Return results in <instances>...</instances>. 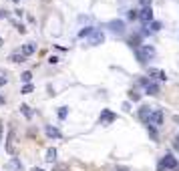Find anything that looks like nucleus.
Wrapping results in <instances>:
<instances>
[{"instance_id": "1", "label": "nucleus", "mask_w": 179, "mask_h": 171, "mask_svg": "<svg viewBox=\"0 0 179 171\" xmlns=\"http://www.w3.org/2000/svg\"><path fill=\"white\" fill-rule=\"evenodd\" d=\"M135 54H137V60H139V63H147L149 59L155 56V49L151 44H139L135 49Z\"/></svg>"}, {"instance_id": "2", "label": "nucleus", "mask_w": 179, "mask_h": 171, "mask_svg": "<svg viewBox=\"0 0 179 171\" xmlns=\"http://www.w3.org/2000/svg\"><path fill=\"white\" fill-rule=\"evenodd\" d=\"M145 123H147V127H153V129L159 127L161 123H163V111H161V109H153Z\"/></svg>"}, {"instance_id": "3", "label": "nucleus", "mask_w": 179, "mask_h": 171, "mask_svg": "<svg viewBox=\"0 0 179 171\" xmlns=\"http://www.w3.org/2000/svg\"><path fill=\"white\" fill-rule=\"evenodd\" d=\"M179 163H177V159H175L171 153H167V155L161 159V163H159V167H157V171H165V169H175Z\"/></svg>"}, {"instance_id": "4", "label": "nucleus", "mask_w": 179, "mask_h": 171, "mask_svg": "<svg viewBox=\"0 0 179 171\" xmlns=\"http://www.w3.org/2000/svg\"><path fill=\"white\" fill-rule=\"evenodd\" d=\"M105 42V34L101 32V30H93L91 34H89V44L91 46H99V44Z\"/></svg>"}, {"instance_id": "5", "label": "nucleus", "mask_w": 179, "mask_h": 171, "mask_svg": "<svg viewBox=\"0 0 179 171\" xmlns=\"http://www.w3.org/2000/svg\"><path fill=\"white\" fill-rule=\"evenodd\" d=\"M139 20L143 22V24H149V22H153V8H151V6H145V8L139 12Z\"/></svg>"}, {"instance_id": "6", "label": "nucleus", "mask_w": 179, "mask_h": 171, "mask_svg": "<svg viewBox=\"0 0 179 171\" xmlns=\"http://www.w3.org/2000/svg\"><path fill=\"white\" fill-rule=\"evenodd\" d=\"M109 28L115 34H123L125 32V22H123V20H111V22H109Z\"/></svg>"}, {"instance_id": "7", "label": "nucleus", "mask_w": 179, "mask_h": 171, "mask_svg": "<svg viewBox=\"0 0 179 171\" xmlns=\"http://www.w3.org/2000/svg\"><path fill=\"white\" fill-rule=\"evenodd\" d=\"M6 151L12 155L14 153V127H10V131H8V139H6Z\"/></svg>"}, {"instance_id": "8", "label": "nucleus", "mask_w": 179, "mask_h": 171, "mask_svg": "<svg viewBox=\"0 0 179 171\" xmlns=\"http://www.w3.org/2000/svg\"><path fill=\"white\" fill-rule=\"evenodd\" d=\"M4 167H6L8 171H20V169H22V163H20L18 157H12V159H10V161L6 163Z\"/></svg>"}, {"instance_id": "9", "label": "nucleus", "mask_w": 179, "mask_h": 171, "mask_svg": "<svg viewBox=\"0 0 179 171\" xmlns=\"http://www.w3.org/2000/svg\"><path fill=\"white\" fill-rule=\"evenodd\" d=\"M36 53V44L34 42H26L24 46H22V54H24V56H30V54H34Z\"/></svg>"}, {"instance_id": "10", "label": "nucleus", "mask_w": 179, "mask_h": 171, "mask_svg": "<svg viewBox=\"0 0 179 171\" xmlns=\"http://www.w3.org/2000/svg\"><path fill=\"white\" fill-rule=\"evenodd\" d=\"M145 93H147V95H159V85L147 83V85H145Z\"/></svg>"}, {"instance_id": "11", "label": "nucleus", "mask_w": 179, "mask_h": 171, "mask_svg": "<svg viewBox=\"0 0 179 171\" xmlns=\"http://www.w3.org/2000/svg\"><path fill=\"white\" fill-rule=\"evenodd\" d=\"M10 60H12V63H24L26 56L22 53H12V54H10Z\"/></svg>"}, {"instance_id": "12", "label": "nucleus", "mask_w": 179, "mask_h": 171, "mask_svg": "<svg viewBox=\"0 0 179 171\" xmlns=\"http://www.w3.org/2000/svg\"><path fill=\"white\" fill-rule=\"evenodd\" d=\"M149 75H155V77H157V78H161V81H165V78H167L165 71H159V68H149Z\"/></svg>"}, {"instance_id": "13", "label": "nucleus", "mask_w": 179, "mask_h": 171, "mask_svg": "<svg viewBox=\"0 0 179 171\" xmlns=\"http://www.w3.org/2000/svg\"><path fill=\"white\" fill-rule=\"evenodd\" d=\"M151 111H153L151 107H141V111H139V117L143 119V121H147V117L151 115Z\"/></svg>"}, {"instance_id": "14", "label": "nucleus", "mask_w": 179, "mask_h": 171, "mask_svg": "<svg viewBox=\"0 0 179 171\" xmlns=\"http://www.w3.org/2000/svg\"><path fill=\"white\" fill-rule=\"evenodd\" d=\"M20 113H22L26 119H32V111H30L28 105H20Z\"/></svg>"}, {"instance_id": "15", "label": "nucleus", "mask_w": 179, "mask_h": 171, "mask_svg": "<svg viewBox=\"0 0 179 171\" xmlns=\"http://www.w3.org/2000/svg\"><path fill=\"white\" fill-rule=\"evenodd\" d=\"M54 159H57V149H53V147H50L49 151H46V161H49V163H53Z\"/></svg>"}, {"instance_id": "16", "label": "nucleus", "mask_w": 179, "mask_h": 171, "mask_svg": "<svg viewBox=\"0 0 179 171\" xmlns=\"http://www.w3.org/2000/svg\"><path fill=\"white\" fill-rule=\"evenodd\" d=\"M20 81L28 85L30 81H32V73H30V71H26V73H22V75H20Z\"/></svg>"}, {"instance_id": "17", "label": "nucleus", "mask_w": 179, "mask_h": 171, "mask_svg": "<svg viewBox=\"0 0 179 171\" xmlns=\"http://www.w3.org/2000/svg\"><path fill=\"white\" fill-rule=\"evenodd\" d=\"M113 119H115V115L109 113V111H105L103 113V117H101V123H109V121H113Z\"/></svg>"}, {"instance_id": "18", "label": "nucleus", "mask_w": 179, "mask_h": 171, "mask_svg": "<svg viewBox=\"0 0 179 171\" xmlns=\"http://www.w3.org/2000/svg\"><path fill=\"white\" fill-rule=\"evenodd\" d=\"M46 135L49 137H60V131L54 129V127H46Z\"/></svg>"}, {"instance_id": "19", "label": "nucleus", "mask_w": 179, "mask_h": 171, "mask_svg": "<svg viewBox=\"0 0 179 171\" xmlns=\"http://www.w3.org/2000/svg\"><path fill=\"white\" fill-rule=\"evenodd\" d=\"M93 30H95V28H91V26H85V28H82L81 32H79V36H81V38H85V36H89V34H91Z\"/></svg>"}, {"instance_id": "20", "label": "nucleus", "mask_w": 179, "mask_h": 171, "mask_svg": "<svg viewBox=\"0 0 179 171\" xmlns=\"http://www.w3.org/2000/svg\"><path fill=\"white\" fill-rule=\"evenodd\" d=\"M127 16H129L131 20H135V18H139V10H135V8H131V10H129V14H127Z\"/></svg>"}, {"instance_id": "21", "label": "nucleus", "mask_w": 179, "mask_h": 171, "mask_svg": "<svg viewBox=\"0 0 179 171\" xmlns=\"http://www.w3.org/2000/svg\"><path fill=\"white\" fill-rule=\"evenodd\" d=\"M151 30H153V32L161 30V22H159V20H153V22H151Z\"/></svg>"}, {"instance_id": "22", "label": "nucleus", "mask_w": 179, "mask_h": 171, "mask_svg": "<svg viewBox=\"0 0 179 171\" xmlns=\"http://www.w3.org/2000/svg\"><path fill=\"white\" fill-rule=\"evenodd\" d=\"M20 93H24V95H28V93H32V85H24V87H22V91H20Z\"/></svg>"}, {"instance_id": "23", "label": "nucleus", "mask_w": 179, "mask_h": 171, "mask_svg": "<svg viewBox=\"0 0 179 171\" xmlns=\"http://www.w3.org/2000/svg\"><path fill=\"white\" fill-rule=\"evenodd\" d=\"M67 113H68V109H67V107H60V109H58V117L64 119V117H67Z\"/></svg>"}, {"instance_id": "24", "label": "nucleus", "mask_w": 179, "mask_h": 171, "mask_svg": "<svg viewBox=\"0 0 179 171\" xmlns=\"http://www.w3.org/2000/svg\"><path fill=\"white\" fill-rule=\"evenodd\" d=\"M129 99H131V101H139L141 95H139V93H135V91H131V93H129Z\"/></svg>"}, {"instance_id": "25", "label": "nucleus", "mask_w": 179, "mask_h": 171, "mask_svg": "<svg viewBox=\"0 0 179 171\" xmlns=\"http://www.w3.org/2000/svg\"><path fill=\"white\" fill-rule=\"evenodd\" d=\"M67 169H68V167L64 165V163H58V165H54V169H53V171H67Z\"/></svg>"}, {"instance_id": "26", "label": "nucleus", "mask_w": 179, "mask_h": 171, "mask_svg": "<svg viewBox=\"0 0 179 171\" xmlns=\"http://www.w3.org/2000/svg\"><path fill=\"white\" fill-rule=\"evenodd\" d=\"M129 44L133 46V49H137V46H139V36H135V38H131V40H129Z\"/></svg>"}, {"instance_id": "27", "label": "nucleus", "mask_w": 179, "mask_h": 171, "mask_svg": "<svg viewBox=\"0 0 179 171\" xmlns=\"http://www.w3.org/2000/svg\"><path fill=\"white\" fill-rule=\"evenodd\" d=\"M49 63L50 64H57L58 63V56H49Z\"/></svg>"}, {"instance_id": "28", "label": "nucleus", "mask_w": 179, "mask_h": 171, "mask_svg": "<svg viewBox=\"0 0 179 171\" xmlns=\"http://www.w3.org/2000/svg\"><path fill=\"white\" fill-rule=\"evenodd\" d=\"M141 4H143V8H145V6H151V0H139Z\"/></svg>"}, {"instance_id": "29", "label": "nucleus", "mask_w": 179, "mask_h": 171, "mask_svg": "<svg viewBox=\"0 0 179 171\" xmlns=\"http://www.w3.org/2000/svg\"><path fill=\"white\" fill-rule=\"evenodd\" d=\"M6 16H8V12L6 10H0V18H6Z\"/></svg>"}, {"instance_id": "30", "label": "nucleus", "mask_w": 179, "mask_h": 171, "mask_svg": "<svg viewBox=\"0 0 179 171\" xmlns=\"http://www.w3.org/2000/svg\"><path fill=\"white\" fill-rule=\"evenodd\" d=\"M4 83H6V78H4V77H0V87H2Z\"/></svg>"}, {"instance_id": "31", "label": "nucleus", "mask_w": 179, "mask_h": 171, "mask_svg": "<svg viewBox=\"0 0 179 171\" xmlns=\"http://www.w3.org/2000/svg\"><path fill=\"white\" fill-rule=\"evenodd\" d=\"M0 141H2V121H0Z\"/></svg>"}, {"instance_id": "32", "label": "nucleus", "mask_w": 179, "mask_h": 171, "mask_svg": "<svg viewBox=\"0 0 179 171\" xmlns=\"http://www.w3.org/2000/svg\"><path fill=\"white\" fill-rule=\"evenodd\" d=\"M34 171H44V169H40V167H38V169H36V167H34Z\"/></svg>"}, {"instance_id": "33", "label": "nucleus", "mask_w": 179, "mask_h": 171, "mask_svg": "<svg viewBox=\"0 0 179 171\" xmlns=\"http://www.w3.org/2000/svg\"><path fill=\"white\" fill-rule=\"evenodd\" d=\"M2 44H4V40H2V38H0V46H2Z\"/></svg>"}, {"instance_id": "34", "label": "nucleus", "mask_w": 179, "mask_h": 171, "mask_svg": "<svg viewBox=\"0 0 179 171\" xmlns=\"http://www.w3.org/2000/svg\"><path fill=\"white\" fill-rule=\"evenodd\" d=\"M177 141H179V135H177Z\"/></svg>"}, {"instance_id": "35", "label": "nucleus", "mask_w": 179, "mask_h": 171, "mask_svg": "<svg viewBox=\"0 0 179 171\" xmlns=\"http://www.w3.org/2000/svg\"><path fill=\"white\" fill-rule=\"evenodd\" d=\"M14 2H18V0H14Z\"/></svg>"}]
</instances>
